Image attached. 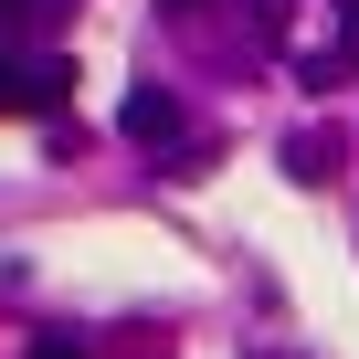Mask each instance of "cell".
<instances>
[{
  "instance_id": "obj_1",
  "label": "cell",
  "mask_w": 359,
  "mask_h": 359,
  "mask_svg": "<svg viewBox=\"0 0 359 359\" xmlns=\"http://www.w3.org/2000/svg\"><path fill=\"white\" fill-rule=\"evenodd\" d=\"M116 127H127L137 148H158L169 169L191 158V116H180V95H169V85H127V106H116Z\"/></svg>"
},
{
  "instance_id": "obj_2",
  "label": "cell",
  "mask_w": 359,
  "mask_h": 359,
  "mask_svg": "<svg viewBox=\"0 0 359 359\" xmlns=\"http://www.w3.org/2000/svg\"><path fill=\"white\" fill-rule=\"evenodd\" d=\"M64 85H74V64H64V53H43V64L0 53V116H53V106H64Z\"/></svg>"
},
{
  "instance_id": "obj_3",
  "label": "cell",
  "mask_w": 359,
  "mask_h": 359,
  "mask_svg": "<svg viewBox=\"0 0 359 359\" xmlns=\"http://www.w3.org/2000/svg\"><path fill=\"white\" fill-rule=\"evenodd\" d=\"M285 169L296 180H327V137H285Z\"/></svg>"
},
{
  "instance_id": "obj_4",
  "label": "cell",
  "mask_w": 359,
  "mask_h": 359,
  "mask_svg": "<svg viewBox=\"0 0 359 359\" xmlns=\"http://www.w3.org/2000/svg\"><path fill=\"white\" fill-rule=\"evenodd\" d=\"M158 11H201V0H158Z\"/></svg>"
}]
</instances>
